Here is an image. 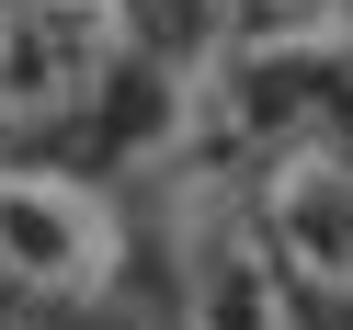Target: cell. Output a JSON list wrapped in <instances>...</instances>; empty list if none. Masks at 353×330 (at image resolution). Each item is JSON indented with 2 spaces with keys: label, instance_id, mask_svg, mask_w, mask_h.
I'll list each match as a JSON object with an SVG mask.
<instances>
[{
  "label": "cell",
  "instance_id": "obj_1",
  "mask_svg": "<svg viewBox=\"0 0 353 330\" xmlns=\"http://www.w3.org/2000/svg\"><path fill=\"white\" fill-rule=\"evenodd\" d=\"M0 285H23L46 307H103L125 285V205L92 171L0 160Z\"/></svg>",
  "mask_w": 353,
  "mask_h": 330
},
{
  "label": "cell",
  "instance_id": "obj_2",
  "mask_svg": "<svg viewBox=\"0 0 353 330\" xmlns=\"http://www.w3.org/2000/svg\"><path fill=\"white\" fill-rule=\"evenodd\" d=\"M137 0H0V137H57L114 92Z\"/></svg>",
  "mask_w": 353,
  "mask_h": 330
},
{
  "label": "cell",
  "instance_id": "obj_3",
  "mask_svg": "<svg viewBox=\"0 0 353 330\" xmlns=\"http://www.w3.org/2000/svg\"><path fill=\"white\" fill-rule=\"evenodd\" d=\"M274 262L307 285V296H353V137L307 125L262 160V194H251Z\"/></svg>",
  "mask_w": 353,
  "mask_h": 330
},
{
  "label": "cell",
  "instance_id": "obj_4",
  "mask_svg": "<svg viewBox=\"0 0 353 330\" xmlns=\"http://www.w3.org/2000/svg\"><path fill=\"white\" fill-rule=\"evenodd\" d=\"M183 330H296V274L274 262L262 216L194 205V228H183Z\"/></svg>",
  "mask_w": 353,
  "mask_h": 330
}]
</instances>
